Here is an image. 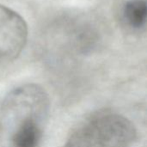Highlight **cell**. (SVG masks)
<instances>
[{"label":"cell","instance_id":"2","mask_svg":"<svg viewBox=\"0 0 147 147\" xmlns=\"http://www.w3.org/2000/svg\"><path fill=\"white\" fill-rule=\"evenodd\" d=\"M136 136L135 127L129 119L106 110L82 122L64 147H130Z\"/></svg>","mask_w":147,"mask_h":147},{"label":"cell","instance_id":"3","mask_svg":"<svg viewBox=\"0 0 147 147\" xmlns=\"http://www.w3.org/2000/svg\"><path fill=\"white\" fill-rule=\"evenodd\" d=\"M28 39V26L15 10L0 4V65L16 59Z\"/></svg>","mask_w":147,"mask_h":147},{"label":"cell","instance_id":"1","mask_svg":"<svg viewBox=\"0 0 147 147\" xmlns=\"http://www.w3.org/2000/svg\"><path fill=\"white\" fill-rule=\"evenodd\" d=\"M50 112V100L38 84L11 90L0 106V138L4 147H40Z\"/></svg>","mask_w":147,"mask_h":147},{"label":"cell","instance_id":"4","mask_svg":"<svg viewBox=\"0 0 147 147\" xmlns=\"http://www.w3.org/2000/svg\"><path fill=\"white\" fill-rule=\"evenodd\" d=\"M147 4L146 0H128L122 9V18L126 25L134 30L146 27Z\"/></svg>","mask_w":147,"mask_h":147}]
</instances>
